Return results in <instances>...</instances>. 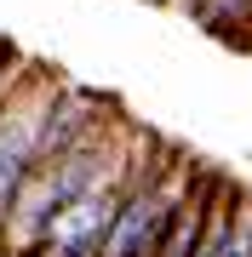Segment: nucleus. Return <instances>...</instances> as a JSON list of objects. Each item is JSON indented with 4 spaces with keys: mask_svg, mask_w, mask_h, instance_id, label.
Segmentation results:
<instances>
[{
    "mask_svg": "<svg viewBox=\"0 0 252 257\" xmlns=\"http://www.w3.org/2000/svg\"><path fill=\"white\" fill-rule=\"evenodd\" d=\"M224 183H229L224 172L201 166V172H195V183H189V194L178 200V211H172L166 234H160L155 257H189V251H195V240H201V229H206V217H212V206H218V189H224Z\"/></svg>",
    "mask_w": 252,
    "mask_h": 257,
    "instance_id": "7ed1b4c3",
    "label": "nucleus"
},
{
    "mask_svg": "<svg viewBox=\"0 0 252 257\" xmlns=\"http://www.w3.org/2000/svg\"><path fill=\"white\" fill-rule=\"evenodd\" d=\"M63 86V74L40 57H23L18 80H12V97L0 103V217H6L12 194L23 189V177L35 172L40 160V126H46V109Z\"/></svg>",
    "mask_w": 252,
    "mask_h": 257,
    "instance_id": "f03ea898",
    "label": "nucleus"
},
{
    "mask_svg": "<svg viewBox=\"0 0 252 257\" xmlns=\"http://www.w3.org/2000/svg\"><path fill=\"white\" fill-rule=\"evenodd\" d=\"M195 172H201V160H189L178 143L160 138L155 155L138 166L121 211L109 217V234H103L98 257H155V246H160V234H166L178 200H184L189 183H195Z\"/></svg>",
    "mask_w": 252,
    "mask_h": 257,
    "instance_id": "f257e3e1",
    "label": "nucleus"
},
{
    "mask_svg": "<svg viewBox=\"0 0 252 257\" xmlns=\"http://www.w3.org/2000/svg\"><path fill=\"white\" fill-rule=\"evenodd\" d=\"M160 6H166V0H160Z\"/></svg>",
    "mask_w": 252,
    "mask_h": 257,
    "instance_id": "20e7f679",
    "label": "nucleus"
}]
</instances>
